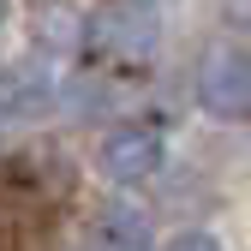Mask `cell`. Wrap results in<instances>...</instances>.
Segmentation results:
<instances>
[{"instance_id":"4","label":"cell","mask_w":251,"mask_h":251,"mask_svg":"<svg viewBox=\"0 0 251 251\" xmlns=\"http://www.w3.org/2000/svg\"><path fill=\"white\" fill-rule=\"evenodd\" d=\"M60 102V90L48 78L42 60H18V66H0V114L12 120H42Z\"/></svg>"},{"instance_id":"7","label":"cell","mask_w":251,"mask_h":251,"mask_svg":"<svg viewBox=\"0 0 251 251\" xmlns=\"http://www.w3.org/2000/svg\"><path fill=\"white\" fill-rule=\"evenodd\" d=\"M18 192H6L0 185V251H30V239H24V222H18V203H12Z\"/></svg>"},{"instance_id":"8","label":"cell","mask_w":251,"mask_h":251,"mask_svg":"<svg viewBox=\"0 0 251 251\" xmlns=\"http://www.w3.org/2000/svg\"><path fill=\"white\" fill-rule=\"evenodd\" d=\"M168 251H227V245L215 239V233H198V227H192V233H174V245H168Z\"/></svg>"},{"instance_id":"6","label":"cell","mask_w":251,"mask_h":251,"mask_svg":"<svg viewBox=\"0 0 251 251\" xmlns=\"http://www.w3.org/2000/svg\"><path fill=\"white\" fill-rule=\"evenodd\" d=\"M150 245V215L132 198H114L96 215V251H144Z\"/></svg>"},{"instance_id":"1","label":"cell","mask_w":251,"mask_h":251,"mask_svg":"<svg viewBox=\"0 0 251 251\" xmlns=\"http://www.w3.org/2000/svg\"><path fill=\"white\" fill-rule=\"evenodd\" d=\"M84 48L114 66H150L162 48V12L155 0H108L84 18Z\"/></svg>"},{"instance_id":"9","label":"cell","mask_w":251,"mask_h":251,"mask_svg":"<svg viewBox=\"0 0 251 251\" xmlns=\"http://www.w3.org/2000/svg\"><path fill=\"white\" fill-rule=\"evenodd\" d=\"M6 12H12V0H0V24H6Z\"/></svg>"},{"instance_id":"3","label":"cell","mask_w":251,"mask_h":251,"mask_svg":"<svg viewBox=\"0 0 251 251\" xmlns=\"http://www.w3.org/2000/svg\"><path fill=\"white\" fill-rule=\"evenodd\" d=\"M162 162H168V138L155 132V126H144V120L114 126V132L96 144V168H102V179L120 185V192L155 179V174H162Z\"/></svg>"},{"instance_id":"5","label":"cell","mask_w":251,"mask_h":251,"mask_svg":"<svg viewBox=\"0 0 251 251\" xmlns=\"http://www.w3.org/2000/svg\"><path fill=\"white\" fill-rule=\"evenodd\" d=\"M30 42H36V54H78L84 48V12L66 6V0L36 6V18H30Z\"/></svg>"},{"instance_id":"2","label":"cell","mask_w":251,"mask_h":251,"mask_svg":"<svg viewBox=\"0 0 251 251\" xmlns=\"http://www.w3.org/2000/svg\"><path fill=\"white\" fill-rule=\"evenodd\" d=\"M198 108L209 120H227V126H245L251 120V54L233 48V42H215L203 60H198Z\"/></svg>"}]
</instances>
